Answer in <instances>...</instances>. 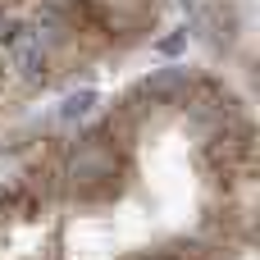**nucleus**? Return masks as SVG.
I'll return each instance as SVG.
<instances>
[{
    "mask_svg": "<svg viewBox=\"0 0 260 260\" xmlns=\"http://www.w3.org/2000/svg\"><path fill=\"white\" fill-rule=\"evenodd\" d=\"M119 174H123L119 151L105 146V142L87 128V133L69 146V155H64V197H73V201H82V206H105V201H114V192H119Z\"/></svg>",
    "mask_w": 260,
    "mask_h": 260,
    "instance_id": "obj_1",
    "label": "nucleus"
},
{
    "mask_svg": "<svg viewBox=\"0 0 260 260\" xmlns=\"http://www.w3.org/2000/svg\"><path fill=\"white\" fill-rule=\"evenodd\" d=\"M9 64H14V73L18 78H27V82H46L50 78V64H55V50L37 37V27H18L14 37H9Z\"/></svg>",
    "mask_w": 260,
    "mask_h": 260,
    "instance_id": "obj_2",
    "label": "nucleus"
},
{
    "mask_svg": "<svg viewBox=\"0 0 260 260\" xmlns=\"http://www.w3.org/2000/svg\"><path fill=\"white\" fill-rule=\"evenodd\" d=\"M187 91H192V73H187V69H178V64L155 69V73L137 87V96H142V101H151V105H183V101H187Z\"/></svg>",
    "mask_w": 260,
    "mask_h": 260,
    "instance_id": "obj_3",
    "label": "nucleus"
},
{
    "mask_svg": "<svg viewBox=\"0 0 260 260\" xmlns=\"http://www.w3.org/2000/svg\"><path fill=\"white\" fill-rule=\"evenodd\" d=\"M41 210H46V206H41L23 183H9V187L0 192V219L9 215V219H23V224H27V219H37Z\"/></svg>",
    "mask_w": 260,
    "mask_h": 260,
    "instance_id": "obj_4",
    "label": "nucleus"
},
{
    "mask_svg": "<svg viewBox=\"0 0 260 260\" xmlns=\"http://www.w3.org/2000/svg\"><path fill=\"white\" fill-rule=\"evenodd\" d=\"M91 105H96V91H78V96H69V101H64L59 119H82V114H87Z\"/></svg>",
    "mask_w": 260,
    "mask_h": 260,
    "instance_id": "obj_5",
    "label": "nucleus"
},
{
    "mask_svg": "<svg viewBox=\"0 0 260 260\" xmlns=\"http://www.w3.org/2000/svg\"><path fill=\"white\" fill-rule=\"evenodd\" d=\"M14 32H18V23H14V14H9V9L0 5V46H9V37H14Z\"/></svg>",
    "mask_w": 260,
    "mask_h": 260,
    "instance_id": "obj_6",
    "label": "nucleus"
}]
</instances>
